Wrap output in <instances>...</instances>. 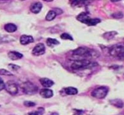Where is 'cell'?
<instances>
[{"label": "cell", "mask_w": 124, "mask_h": 115, "mask_svg": "<svg viewBox=\"0 0 124 115\" xmlns=\"http://www.w3.org/2000/svg\"><path fill=\"white\" fill-rule=\"evenodd\" d=\"M99 55V53L88 48L79 47L73 52V56L78 57L77 60H88L87 59H95Z\"/></svg>", "instance_id": "1"}, {"label": "cell", "mask_w": 124, "mask_h": 115, "mask_svg": "<svg viewBox=\"0 0 124 115\" xmlns=\"http://www.w3.org/2000/svg\"><path fill=\"white\" fill-rule=\"evenodd\" d=\"M98 63L93 62L88 60H75L71 65V68L73 69H85L92 68L96 66Z\"/></svg>", "instance_id": "2"}, {"label": "cell", "mask_w": 124, "mask_h": 115, "mask_svg": "<svg viewBox=\"0 0 124 115\" xmlns=\"http://www.w3.org/2000/svg\"><path fill=\"white\" fill-rule=\"evenodd\" d=\"M112 57L120 60H124V43H117L112 46L109 50Z\"/></svg>", "instance_id": "3"}, {"label": "cell", "mask_w": 124, "mask_h": 115, "mask_svg": "<svg viewBox=\"0 0 124 115\" xmlns=\"http://www.w3.org/2000/svg\"><path fill=\"white\" fill-rule=\"evenodd\" d=\"M77 19L79 21L88 25L89 26H94L101 22V19L98 18H91L88 13L86 12H82L77 16Z\"/></svg>", "instance_id": "4"}, {"label": "cell", "mask_w": 124, "mask_h": 115, "mask_svg": "<svg viewBox=\"0 0 124 115\" xmlns=\"http://www.w3.org/2000/svg\"><path fill=\"white\" fill-rule=\"evenodd\" d=\"M23 92L27 95H33L38 91V87L30 81H26L22 85Z\"/></svg>", "instance_id": "5"}, {"label": "cell", "mask_w": 124, "mask_h": 115, "mask_svg": "<svg viewBox=\"0 0 124 115\" xmlns=\"http://www.w3.org/2000/svg\"><path fill=\"white\" fill-rule=\"evenodd\" d=\"M108 92V89L107 87H99L92 92V95L93 97L96 98L102 99L106 96Z\"/></svg>", "instance_id": "6"}, {"label": "cell", "mask_w": 124, "mask_h": 115, "mask_svg": "<svg viewBox=\"0 0 124 115\" xmlns=\"http://www.w3.org/2000/svg\"><path fill=\"white\" fill-rule=\"evenodd\" d=\"M6 91L12 95H15L18 93V88L17 84L12 81H9L5 84Z\"/></svg>", "instance_id": "7"}, {"label": "cell", "mask_w": 124, "mask_h": 115, "mask_svg": "<svg viewBox=\"0 0 124 115\" xmlns=\"http://www.w3.org/2000/svg\"><path fill=\"white\" fill-rule=\"evenodd\" d=\"M46 51V48L43 43H38L32 51V53L35 56H39V55H42L45 53Z\"/></svg>", "instance_id": "8"}, {"label": "cell", "mask_w": 124, "mask_h": 115, "mask_svg": "<svg viewBox=\"0 0 124 115\" xmlns=\"http://www.w3.org/2000/svg\"><path fill=\"white\" fill-rule=\"evenodd\" d=\"M42 8V4L40 2H36L31 4L30 6V10L32 13L37 14L41 12Z\"/></svg>", "instance_id": "9"}, {"label": "cell", "mask_w": 124, "mask_h": 115, "mask_svg": "<svg viewBox=\"0 0 124 115\" xmlns=\"http://www.w3.org/2000/svg\"><path fill=\"white\" fill-rule=\"evenodd\" d=\"M34 42V39L32 36L27 35H22L20 37V43L22 45H27Z\"/></svg>", "instance_id": "10"}, {"label": "cell", "mask_w": 124, "mask_h": 115, "mask_svg": "<svg viewBox=\"0 0 124 115\" xmlns=\"http://www.w3.org/2000/svg\"><path fill=\"white\" fill-rule=\"evenodd\" d=\"M40 95L42 97L44 98H50L53 96V92L50 89L46 88V89H41V91H40Z\"/></svg>", "instance_id": "11"}, {"label": "cell", "mask_w": 124, "mask_h": 115, "mask_svg": "<svg viewBox=\"0 0 124 115\" xmlns=\"http://www.w3.org/2000/svg\"><path fill=\"white\" fill-rule=\"evenodd\" d=\"M41 85L46 88H48L52 87L54 84V82L51 80L47 78H42L39 80Z\"/></svg>", "instance_id": "12"}, {"label": "cell", "mask_w": 124, "mask_h": 115, "mask_svg": "<svg viewBox=\"0 0 124 115\" xmlns=\"http://www.w3.org/2000/svg\"><path fill=\"white\" fill-rule=\"evenodd\" d=\"M91 0H70V3L72 7H81Z\"/></svg>", "instance_id": "13"}, {"label": "cell", "mask_w": 124, "mask_h": 115, "mask_svg": "<svg viewBox=\"0 0 124 115\" xmlns=\"http://www.w3.org/2000/svg\"><path fill=\"white\" fill-rule=\"evenodd\" d=\"M8 57L11 60H16L21 59L23 57V55L16 51H10L8 53Z\"/></svg>", "instance_id": "14"}, {"label": "cell", "mask_w": 124, "mask_h": 115, "mask_svg": "<svg viewBox=\"0 0 124 115\" xmlns=\"http://www.w3.org/2000/svg\"><path fill=\"white\" fill-rule=\"evenodd\" d=\"M4 29L8 33H13L16 31L17 27L15 24L12 23H8L4 25Z\"/></svg>", "instance_id": "15"}, {"label": "cell", "mask_w": 124, "mask_h": 115, "mask_svg": "<svg viewBox=\"0 0 124 115\" xmlns=\"http://www.w3.org/2000/svg\"><path fill=\"white\" fill-rule=\"evenodd\" d=\"M110 103L113 106H115L116 107H118V108H122L124 107V102L121 100H118V99L111 100Z\"/></svg>", "instance_id": "16"}, {"label": "cell", "mask_w": 124, "mask_h": 115, "mask_svg": "<svg viewBox=\"0 0 124 115\" xmlns=\"http://www.w3.org/2000/svg\"><path fill=\"white\" fill-rule=\"evenodd\" d=\"M56 13L54 10H50L48 12L47 14L46 15V19L48 21H50V20H53L56 18Z\"/></svg>", "instance_id": "17"}, {"label": "cell", "mask_w": 124, "mask_h": 115, "mask_svg": "<svg viewBox=\"0 0 124 115\" xmlns=\"http://www.w3.org/2000/svg\"><path fill=\"white\" fill-rule=\"evenodd\" d=\"M65 92L67 95H76L78 94V89L73 87H69L65 89Z\"/></svg>", "instance_id": "18"}, {"label": "cell", "mask_w": 124, "mask_h": 115, "mask_svg": "<svg viewBox=\"0 0 124 115\" xmlns=\"http://www.w3.org/2000/svg\"><path fill=\"white\" fill-rule=\"evenodd\" d=\"M59 43V41H58L55 39L48 38L47 39V44L48 47H53V46L58 45Z\"/></svg>", "instance_id": "19"}, {"label": "cell", "mask_w": 124, "mask_h": 115, "mask_svg": "<svg viewBox=\"0 0 124 115\" xmlns=\"http://www.w3.org/2000/svg\"><path fill=\"white\" fill-rule=\"evenodd\" d=\"M117 34V32H116V31H110V32L105 33L103 35V37L105 39H106L110 40L113 38Z\"/></svg>", "instance_id": "20"}, {"label": "cell", "mask_w": 124, "mask_h": 115, "mask_svg": "<svg viewBox=\"0 0 124 115\" xmlns=\"http://www.w3.org/2000/svg\"><path fill=\"white\" fill-rule=\"evenodd\" d=\"M61 38L64 40H70V41H73V37L69 34L66 33H64L62 34L61 35Z\"/></svg>", "instance_id": "21"}, {"label": "cell", "mask_w": 124, "mask_h": 115, "mask_svg": "<svg viewBox=\"0 0 124 115\" xmlns=\"http://www.w3.org/2000/svg\"><path fill=\"white\" fill-rule=\"evenodd\" d=\"M0 75H5V76H12V74L11 72H10L9 71H7L6 69H0Z\"/></svg>", "instance_id": "22"}, {"label": "cell", "mask_w": 124, "mask_h": 115, "mask_svg": "<svg viewBox=\"0 0 124 115\" xmlns=\"http://www.w3.org/2000/svg\"><path fill=\"white\" fill-rule=\"evenodd\" d=\"M111 16L113 18H115V19H121V18H123L124 16V14L122 12H116V13H113V14L111 15Z\"/></svg>", "instance_id": "23"}, {"label": "cell", "mask_w": 124, "mask_h": 115, "mask_svg": "<svg viewBox=\"0 0 124 115\" xmlns=\"http://www.w3.org/2000/svg\"><path fill=\"white\" fill-rule=\"evenodd\" d=\"M8 68H9L10 69H11L12 70H13V71H16V70H18V69H19V66H17V65H13V64H10V65H8Z\"/></svg>", "instance_id": "24"}, {"label": "cell", "mask_w": 124, "mask_h": 115, "mask_svg": "<svg viewBox=\"0 0 124 115\" xmlns=\"http://www.w3.org/2000/svg\"><path fill=\"white\" fill-rule=\"evenodd\" d=\"M26 107H33L35 106V102H33L31 101H25L24 103Z\"/></svg>", "instance_id": "25"}, {"label": "cell", "mask_w": 124, "mask_h": 115, "mask_svg": "<svg viewBox=\"0 0 124 115\" xmlns=\"http://www.w3.org/2000/svg\"><path fill=\"white\" fill-rule=\"evenodd\" d=\"M44 113V111H35V112H31V113H29V115H42V113Z\"/></svg>", "instance_id": "26"}, {"label": "cell", "mask_w": 124, "mask_h": 115, "mask_svg": "<svg viewBox=\"0 0 124 115\" xmlns=\"http://www.w3.org/2000/svg\"><path fill=\"white\" fill-rule=\"evenodd\" d=\"M5 88V84L4 83L3 80H2V78H0V91L2 90H3Z\"/></svg>", "instance_id": "27"}, {"label": "cell", "mask_w": 124, "mask_h": 115, "mask_svg": "<svg viewBox=\"0 0 124 115\" xmlns=\"http://www.w3.org/2000/svg\"><path fill=\"white\" fill-rule=\"evenodd\" d=\"M82 112L81 110H77V113L74 115H82Z\"/></svg>", "instance_id": "28"}, {"label": "cell", "mask_w": 124, "mask_h": 115, "mask_svg": "<svg viewBox=\"0 0 124 115\" xmlns=\"http://www.w3.org/2000/svg\"><path fill=\"white\" fill-rule=\"evenodd\" d=\"M110 1H111V2H117V1H121V0H110Z\"/></svg>", "instance_id": "29"}, {"label": "cell", "mask_w": 124, "mask_h": 115, "mask_svg": "<svg viewBox=\"0 0 124 115\" xmlns=\"http://www.w3.org/2000/svg\"><path fill=\"white\" fill-rule=\"evenodd\" d=\"M44 1H47V2H50V1H53V0H43Z\"/></svg>", "instance_id": "30"}, {"label": "cell", "mask_w": 124, "mask_h": 115, "mask_svg": "<svg viewBox=\"0 0 124 115\" xmlns=\"http://www.w3.org/2000/svg\"><path fill=\"white\" fill-rule=\"evenodd\" d=\"M21 1H25V0H21Z\"/></svg>", "instance_id": "31"}]
</instances>
